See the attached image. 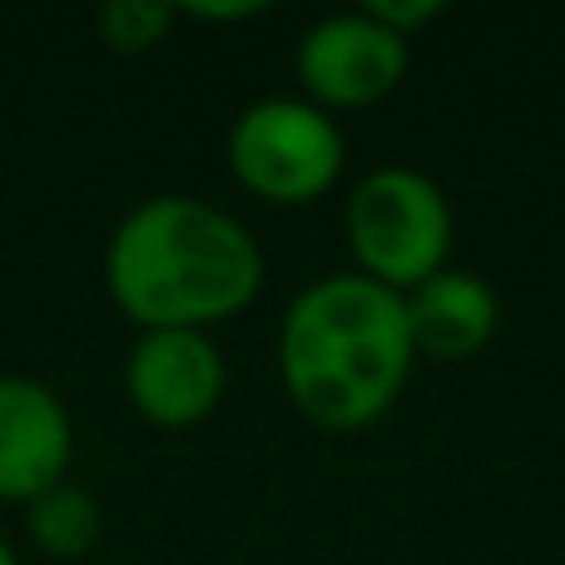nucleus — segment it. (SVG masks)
<instances>
[{
	"label": "nucleus",
	"instance_id": "obj_13",
	"mask_svg": "<svg viewBox=\"0 0 565 565\" xmlns=\"http://www.w3.org/2000/svg\"><path fill=\"white\" fill-rule=\"evenodd\" d=\"M0 565H20V556H15V546H10L6 536H0Z\"/></svg>",
	"mask_w": 565,
	"mask_h": 565
},
{
	"label": "nucleus",
	"instance_id": "obj_8",
	"mask_svg": "<svg viewBox=\"0 0 565 565\" xmlns=\"http://www.w3.org/2000/svg\"><path fill=\"white\" fill-rule=\"evenodd\" d=\"M402 312H407L412 352L431 362H467L497 338L501 298L491 292L487 278L467 274V268H441L412 292H402Z\"/></svg>",
	"mask_w": 565,
	"mask_h": 565
},
{
	"label": "nucleus",
	"instance_id": "obj_9",
	"mask_svg": "<svg viewBox=\"0 0 565 565\" xmlns=\"http://www.w3.org/2000/svg\"><path fill=\"white\" fill-rule=\"evenodd\" d=\"M99 531H105V511L75 481H60L45 497H35L25 507V536L40 556L50 561H79L95 551Z\"/></svg>",
	"mask_w": 565,
	"mask_h": 565
},
{
	"label": "nucleus",
	"instance_id": "obj_6",
	"mask_svg": "<svg viewBox=\"0 0 565 565\" xmlns=\"http://www.w3.org/2000/svg\"><path fill=\"white\" fill-rule=\"evenodd\" d=\"M228 367L224 352L209 332H139L125 362V392L129 407L149 427H199L209 412L224 402Z\"/></svg>",
	"mask_w": 565,
	"mask_h": 565
},
{
	"label": "nucleus",
	"instance_id": "obj_11",
	"mask_svg": "<svg viewBox=\"0 0 565 565\" xmlns=\"http://www.w3.org/2000/svg\"><path fill=\"white\" fill-rule=\"evenodd\" d=\"M362 15H372L377 25H387L392 35L412 40L422 25H431V20L447 15V6H441V0H367Z\"/></svg>",
	"mask_w": 565,
	"mask_h": 565
},
{
	"label": "nucleus",
	"instance_id": "obj_4",
	"mask_svg": "<svg viewBox=\"0 0 565 565\" xmlns=\"http://www.w3.org/2000/svg\"><path fill=\"white\" fill-rule=\"evenodd\" d=\"M342 164H348V139L338 119L312 99H254L228 129V169L264 204H318L342 179Z\"/></svg>",
	"mask_w": 565,
	"mask_h": 565
},
{
	"label": "nucleus",
	"instance_id": "obj_1",
	"mask_svg": "<svg viewBox=\"0 0 565 565\" xmlns=\"http://www.w3.org/2000/svg\"><path fill=\"white\" fill-rule=\"evenodd\" d=\"M105 288L139 332H209L258 298L264 248L209 199L154 194L109 234Z\"/></svg>",
	"mask_w": 565,
	"mask_h": 565
},
{
	"label": "nucleus",
	"instance_id": "obj_7",
	"mask_svg": "<svg viewBox=\"0 0 565 565\" xmlns=\"http://www.w3.org/2000/svg\"><path fill=\"white\" fill-rule=\"evenodd\" d=\"M75 417L40 377H0V501L30 507L50 487L70 481Z\"/></svg>",
	"mask_w": 565,
	"mask_h": 565
},
{
	"label": "nucleus",
	"instance_id": "obj_2",
	"mask_svg": "<svg viewBox=\"0 0 565 565\" xmlns=\"http://www.w3.org/2000/svg\"><path fill=\"white\" fill-rule=\"evenodd\" d=\"M402 292L328 274L298 292L278 322V377L288 402L322 431H358L397 407L412 377Z\"/></svg>",
	"mask_w": 565,
	"mask_h": 565
},
{
	"label": "nucleus",
	"instance_id": "obj_5",
	"mask_svg": "<svg viewBox=\"0 0 565 565\" xmlns=\"http://www.w3.org/2000/svg\"><path fill=\"white\" fill-rule=\"evenodd\" d=\"M412 65V40L392 35L362 10H342V15H322L318 25L302 30L298 50H292V70H298L302 99L318 109H362L387 99L402 85Z\"/></svg>",
	"mask_w": 565,
	"mask_h": 565
},
{
	"label": "nucleus",
	"instance_id": "obj_12",
	"mask_svg": "<svg viewBox=\"0 0 565 565\" xmlns=\"http://www.w3.org/2000/svg\"><path fill=\"white\" fill-rule=\"evenodd\" d=\"M184 20H204V25H234V20H254L264 15L268 6H258V0H194V6H174Z\"/></svg>",
	"mask_w": 565,
	"mask_h": 565
},
{
	"label": "nucleus",
	"instance_id": "obj_10",
	"mask_svg": "<svg viewBox=\"0 0 565 565\" xmlns=\"http://www.w3.org/2000/svg\"><path fill=\"white\" fill-rule=\"evenodd\" d=\"M174 20L179 10L169 0H109V6H99L95 25L115 55H145L174 30Z\"/></svg>",
	"mask_w": 565,
	"mask_h": 565
},
{
	"label": "nucleus",
	"instance_id": "obj_3",
	"mask_svg": "<svg viewBox=\"0 0 565 565\" xmlns=\"http://www.w3.org/2000/svg\"><path fill=\"white\" fill-rule=\"evenodd\" d=\"M457 218L437 179L407 164H382L348 199V248L358 274L392 292H412L451 258Z\"/></svg>",
	"mask_w": 565,
	"mask_h": 565
}]
</instances>
